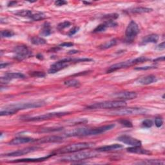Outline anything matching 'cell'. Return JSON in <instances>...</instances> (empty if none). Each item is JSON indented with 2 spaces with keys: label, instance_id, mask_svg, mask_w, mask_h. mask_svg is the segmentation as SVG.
Returning <instances> with one entry per match:
<instances>
[{
  "label": "cell",
  "instance_id": "obj_44",
  "mask_svg": "<svg viewBox=\"0 0 165 165\" xmlns=\"http://www.w3.org/2000/svg\"><path fill=\"white\" fill-rule=\"evenodd\" d=\"M157 49L158 50H164L165 49V45H164V42H163L161 43V44L159 45L157 47Z\"/></svg>",
  "mask_w": 165,
  "mask_h": 165
},
{
  "label": "cell",
  "instance_id": "obj_39",
  "mask_svg": "<svg viewBox=\"0 0 165 165\" xmlns=\"http://www.w3.org/2000/svg\"><path fill=\"white\" fill-rule=\"evenodd\" d=\"M79 30V27H74V28H72L71 30H70L68 33V35L69 36H73V35L75 34L76 33H77Z\"/></svg>",
  "mask_w": 165,
  "mask_h": 165
},
{
  "label": "cell",
  "instance_id": "obj_28",
  "mask_svg": "<svg viewBox=\"0 0 165 165\" xmlns=\"http://www.w3.org/2000/svg\"><path fill=\"white\" fill-rule=\"evenodd\" d=\"M15 14L17 16H21V17H28V18L31 19V16L33 14V13L31 10H21L16 12Z\"/></svg>",
  "mask_w": 165,
  "mask_h": 165
},
{
  "label": "cell",
  "instance_id": "obj_20",
  "mask_svg": "<svg viewBox=\"0 0 165 165\" xmlns=\"http://www.w3.org/2000/svg\"><path fill=\"white\" fill-rule=\"evenodd\" d=\"M159 36L156 34H152L145 37L141 41V45H145L148 43H156L159 40Z\"/></svg>",
  "mask_w": 165,
  "mask_h": 165
},
{
  "label": "cell",
  "instance_id": "obj_3",
  "mask_svg": "<svg viewBox=\"0 0 165 165\" xmlns=\"http://www.w3.org/2000/svg\"><path fill=\"white\" fill-rule=\"evenodd\" d=\"M94 145L93 143L89 142H83V143H74L66 146L63 148L57 150L56 152H53V154H70V153H74L76 152L81 151L82 150H85L88 148H90Z\"/></svg>",
  "mask_w": 165,
  "mask_h": 165
},
{
  "label": "cell",
  "instance_id": "obj_12",
  "mask_svg": "<svg viewBox=\"0 0 165 165\" xmlns=\"http://www.w3.org/2000/svg\"><path fill=\"white\" fill-rule=\"evenodd\" d=\"M117 140L120 142L127 144L128 145H130L132 146H141V141L138 139H135L129 135H124L117 138Z\"/></svg>",
  "mask_w": 165,
  "mask_h": 165
},
{
  "label": "cell",
  "instance_id": "obj_48",
  "mask_svg": "<svg viewBox=\"0 0 165 165\" xmlns=\"http://www.w3.org/2000/svg\"><path fill=\"white\" fill-rule=\"evenodd\" d=\"M9 63H2L1 64V68L6 67L7 65H9Z\"/></svg>",
  "mask_w": 165,
  "mask_h": 165
},
{
  "label": "cell",
  "instance_id": "obj_31",
  "mask_svg": "<svg viewBox=\"0 0 165 165\" xmlns=\"http://www.w3.org/2000/svg\"><path fill=\"white\" fill-rule=\"evenodd\" d=\"M46 17L44 13H41V12H38L36 13H33L32 16H31V19L34 21H39L44 20Z\"/></svg>",
  "mask_w": 165,
  "mask_h": 165
},
{
  "label": "cell",
  "instance_id": "obj_18",
  "mask_svg": "<svg viewBox=\"0 0 165 165\" xmlns=\"http://www.w3.org/2000/svg\"><path fill=\"white\" fill-rule=\"evenodd\" d=\"M157 81V78L154 75H148L145 76V77L141 78L138 79V82L141 85H150L152 83H154V82H156Z\"/></svg>",
  "mask_w": 165,
  "mask_h": 165
},
{
  "label": "cell",
  "instance_id": "obj_11",
  "mask_svg": "<svg viewBox=\"0 0 165 165\" xmlns=\"http://www.w3.org/2000/svg\"><path fill=\"white\" fill-rule=\"evenodd\" d=\"M45 105V103L43 101H35V102H29V103H18L15 105H9L10 107H13L17 110H25L28 108H38L40 107H43Z\"/></svg>",
  "mask_w": 165,
  "mask_h": 165
},
{
  "label": "cell",
  "instance_id": "obj_32",
  "mask_svg": "<svg viewBox=\"0 0 165 165\" xmlns=\"http://www.w3.org/2000/svg\"><path fill=\"white\" fill-rule=\"evenodd\" d=\"M138 164H164V162L161 161L160 160H146V161L140 162Z\"/></svg>",
  "mask_w": 165,
  "mask_h": 165
},
{
  "label": "cell",
  "instance_id": "obj_13",
  "mask_svg": "<svg viewBox=\"0 0 165 165\" xmlns=\"http://www.w3.org/2000/svg\"><path fill=\"white\" fill-rule=\"evenodd\" d=\"M38 149H39L38 147H28V148H24V149H21V150H16L13 152H10L8 153V154H5L4 156L6 157H17V156H24L27 154H29V153L36 151Z\"/></svg>",
  "mask_w": 165,
  "mask_h": 165
},
{
  "label": "cell",
  "instance_id": "obj_15",
  "mask_svg": "<svg viewBox=\"0 0 165 165\" xmlns=\"http://www.w3.org/2000/svg\"><path fill=\"white\" fill-rule=\"evenodd\" d=\"M34 141H36V140L34 139L28 137H18L13 139L9 143L10 145H18L21 144H26L28 143H32Z\"/></svg>",
  "mask_w": 165,
  "mask_h": 165
},
{
  "label": "cell",
  "instance_id": "obj_42",
  "mask_svg": "<svg viewBox=\"0 0 165 165\" xmlns=\"http://www.w3.org/2000/svg\"><path fill=\"white\" fill-rule=\"evenodd\" d=\"M156 68V67H138L135 68V70H149V69H152Z\"/></svg>",
  "mask_w": 165,
  "mask_h": 165
},
{
  "label": "cell",
  "instance_id": "obj_22",
  "mask_svg": "<svg viewBox=\"0 0 165 165\" xmlns=\"http://www.w3.org/2000/svg\"><path fill=\"white\" fill-rule=\"evenodd\" d=\"M123 147V146L121 145L114 144V145H111L99 147V148H97L96 150H97V151H99V152H112V151L119 150V149L122 148Z\"/></svg>",
  "mask_w": 165,
  "mask_h": 165
},
{
  "label": "cell",
  "instance_id": "obj_30",
  "mask_svg": "<svg viewBox=\"0 0 165 165\" xmlns=\"http://www.w3.org/2000/svg\"><path fill=\"white\" fill-rule=\"evenodd\" d=\"M107 28H108V26L107 25V23L105 22L104 23H102V24H100L98 26H97L95 29L93 31L94 33H99V32H102L105 31L107 30Z\"/></svg>",
  "mask_w": 165,
  "mask_h": 165
},
{
  "label": "cell",
  "instance_id": "obj_4",
  "mask_svg": "<svg viewBox=\"0 0 165 165\" xmlns=\"http://www.w3.org/2000/svg\"><path fill=\"white\" fill-rule=\"evenodd\" d=\"M126 106L127 103L125 101H123V100H116V101H108L94 103L86 107V109H115L125 107Z\"/></svg>",
  "mask_w": 165,
  "mask_h": 165
},
{
  "label": "cell",
  "instance_id": "obj_8",
  "mask_svg": "<svg viewBox=\"0 0 165 165\" xmlns=\"http://www.w3.org/2000/svg\"><path fill=\"white\" fill-rule=\"evenodd\" d=\"M14 58L18 61H22L32 56V53L30 49L26 45L16 46L13 50Z\"/></svg>",
  "mask_w": 165,
  "mask_h": 165
},
{
  "label": "cell",
  "instance_id": "obj_25",
  "mask_svg": "<svg viewBox=\"0 0 165 165\" xmlns=\"http://www.w3.org/2000/svg\"><path fill=\"white\" fill-rule=\"evenodd\" d=\"M19 110H17V109L11 107L10 106H9L8 107L5 108V109H3L1 110V112H0V116H10V115H14L16 114Z\"/></svg>",
  "mask_w": 165,
  "mask_h": 165
},
{
  "label": "cell",
  "instance_id": "obj_6",
  "mask_svg": "<svg viewBox=\"0 0 165 165\" xmlns=\"http://www.w3.org/2000/svg\"><path fill=\"white\" fill-rule=\"evenodd\" d=\"M148 60H150L149 58L146 57H144V56H141V57H139L138 58L134 59V60H128L126 61L120 62L119 63H116V64H113V65L110 66V68L107 70V72H108V73L113 72L114 71H116V70H119V69L124 68H127V67L134 65V64L143 63V62H145V61H148Z\"/></svg>",
  "mask_w": 165,
  "mask_h": 165
},
{
  "label": "cell",
  "instance_id": "obj_45",
  "mask_svg": "<svg viewBox=\"0 0 165 165\" xmlns=\"http://www.w3.org/2000/svg\"><path fill=\"white\" fill-rule=\"evenodd\" d=\"M164 56H162V57H158V58H157V59H156V60H154V61L155 62H156V61H164Z\"/></svg>",
  "mask_w": 165,
  "mask_h": 165
},
{
  "label": "cell",
  "instance_id": "obj_33",
  "mask_svg": "<svg viewBox=\"0 0 165 165\" xmlns=\"http://www.w3.org/2000/svg\"><path fill=\"white\" fill-rule=\"evenodd\" d=\"M14 32L10 30H5L1 32L2 38H11L14 36Z\"/></svg>",
  "mask_w": 165,
  "mask_h": 165
},
{
  "label": "cell",
  "instance_id": "obj_46",
  "mask_svg": "<svg viewBox=\"0 0 165 165\" xmlns=\"http://www.w3.org/2000/svg\"><path fill=\"white\" fill-rule=\"evenodd\" d=\"M17 3L16 2H11L8 4V7H12V6L16 5V4Z\"/></svg>",
  "mask_w": 165,
  "mask_h": 165
},
{
  "label": "cell",
  "instance_id": "obj_21",
  "mask_svg": "<svg viewBox=\"0 0 165 165\" xmlns=\"http://www.w3.org/2000/svg\"><path fill=\"white\" fill-rule=\"evenodd\" d=\"M63 139L62 137L56 136V135H52V136H46L38 140L39 143H58L61 142Z\"/></svg>",
  "mask_w": 165,
  "mask_h": 165
},
{
  "label": "cell",
  "instance_id": "obj_36",
  "mask_svg": "<svg viewBox=\"0 0 165 165\" xmlns=\"http://www.w3.org/2000/svg\"><path fill=\"white\" fill-rule=\"evenodd\" d=\"M118 17H119L118 14L114 13V14H108V15H105L103 17L104 19L107 20V21H114Z\"/></svg>",
  "mask_w": 165,
  "mask_h": 165
},
{
  "label": "cell",
  "instance_id": "obj_9",
  "mask_svg": "<svg viewBox=\"0 0 165 165\" xmlns=\"http://www.w3.org/2000/svg\"><path fill=\"white\" fill-rule=\"evenodd\" d=\"M139 33V28L136 22L132 20L127 27L125 36L127 41H132Z\"/></svg>",
  "mask_w": 165,
  "mask_h": 165
},
{
  "label": "cell",
  "instance_id": "obj_49",
  "mask_svg": "<svg viewBox=\"0 0 165 165\" xmlns=\"http://www.w3.org/2000/svg\"><path fill=\"white\" fill-rule=\"evenodd\" d=\"M37 58H38L39 60H43V57L41 54H38L37 56Z\"/></svg>",
  "mask_w": 165,
  "mask_h": 165
},
{
  "label": "cell",
  "instance_id": "obj_23",
  "mask_svg": "<svg viewBox=\"0 0 165 165\" xmlns=\"http://www.w3.org/2000/svg\"><path fill=\"white\" fill-rule=\"evenodd\" d=\"M152 11V9L147 8V7H135L132 9H130L127 12L129 13H132V14H142V13H148Z\"/></svg>",
  "mask_w": 165,
  "mask_h": 165
},
{
  "label": "cell",
  "instance_id": "obj_14",
  "mask_svg": "<svg viewBox=\"0 0 165 165\" xmlns=\"http://www.w3.org/2000/svg\"><path fill=\"white\" fill-rule=\"evenodd\" d=\"M114 97L117 99H119L121 100H131L136 98L138 96V94L135 92H129V91H124L116 93L114 94Z\"/></svg>",
  "mask_w": 165,
  "mask_h": 165
},
{
  "label": "cell",
  "instance_id": "obj_43",
  "mask_svg": "<svg viewBox=\"0 0 165 165\" xmlns=\"http://www.w3.org/2000/svg\"><path fill=\"white\" fill-rule=\"evenodd\" d=\"M74 43H63L61 44L60 45V46L61 47H71L72 46H74Z\"/></svg>",
  "mask_w": 165,
  "mask_h": 165
},
{
  "label": "cell",
  "instance_id": "obj_47",
  "mask_svg": "<svg viewBox=\"0 0 165 165\" xmlns=\"http://www.w3.org/2000/svg\"><path fill=\"white\" fill-rule=\"evenodd\" d=\"M78 52V50H71V51H69L68 54H77V53Z\"/></svg>",
  "mask_w": 165,
  "mask_h": 165
},
{
  "label": "cell",
  "instance_id": "obj_41",
  "mask_svg": "<svg viewBox=\"0 0 165 165\" xmlns=\"http://www.w3.org/2000/svg\"><path fill=\"white\" fill-rule=\"evenodd\" d=\"M54 4L55 5L58 6V7H60V6H63L67 4V2L64 1V0H57V1L55 2Z\"/></svg>",
  "mask_w": 165,
  "mask_h": 165
},
{
  "label": "cell",
  "instance_id": "obj_35",
  "mask_svg": "<svg viewBox=\"0 0 165 165\" xmlns=\"http://www.w3.org/2000/svg\"><path fill=\"white\" fill-rule=\"evenodd\" d=\"M70 25H71V23L68 21H63L62 23H60V24L57 25V28L60 31H61V30H63V29H64V28H68V27L70 26Z\"/></svg>",
  "mask_w": 165,
  "mask_h": 165
},
{
  "label": "cell",
  "instance_id": "obj_29",
  "mask_svg": "<svg viewBox=\"0 0 165 165\" xmlns=\"http://www.w3.org/2000/svg\"><path fill=\"white\" fill-rule=\"evenodd\" d=\"M31 42L35 45H41L46 44V41L41 37H32L31 38Z\"/></svg>",
  "mask_w": 165,
  "mask_h": 165
},
{
  "label": "cell",
  "instance_id": "obj_16",
  "mask_svg": "<svg viewBox=\"0 0 165 165\" xmlns=\"http://www.w3.org/2000/svg\"><path fill=\"white\" fill-rule=\"evenodd\" d=\"M25 76L24 74L20 72H7L5 73L4 77L2 78V81H9L12 79H24Z\"/></svg>",
  "mask_w": 165,
  "mask_h": 165
},
{
  "label": "cell",
  "instance_id": "obj_17",
  "mask_svg": "<svg viewBox=\"0 0 165 165\" xmlns=\"http://www.w3.org/2000/svg\"><path fill=\"white\" fill-rule=\"evenodd\" d=\"M127 151L129 153H133V154H143V155H150L152 153L148 150L143 148L141 146H132L127 148Z\"/></svg>",
  "mask_w": 165,
  "mask_h": 165
},
{
  "label": "cell",
  "instance_id": "obj_24",
  "mask_svg": "<svg viewBox=\"0 0 165 165\" xmlns=\"http://www.w3.org/2000/svg\"><path fill=\"white\" fill-rule=\"evenodd\" d=\"M52 33V29L50 25L48 22H46L43 25L42 28H41L40 34L43 36H49Z\"/></svg>",
  "mask_w": 165,
  "mask_h": 165
},
{
  "label": "cell",
  "instance_id": "obj_5",
  "mask_svg": "<svg viewBox=\"0 0 165 165\" xmlns=\"http://www.w3.org/2000/svg\"><path fill=\"white\" fill-rule=\"evenodd\" d=\"M96 156H97V154L94 151H79L72 153V155L62 157L61 159V161L63 162L79 161L95 157Z\"/></svg>",
  "mask_w": 165,
  "mask_h": 165
},
{
  "label": "cell",
  "instance_id": "obj_50",
  "mask_svg": "<svg viewBox=\"0 0 165 165\" xmlns=\"http://www.w3.org/2000/svg\"><path fill=\"white\" fill-rule=\"evenodd\" d=\"M85 4H87V5H88V4H90L91 3H90V2H83Z\"/></svg>",
  "mask_w": 165,
  "mask_h": 165
},
{
  "label": "cell",
  "instance_id": "obj_19",
  "mask_svg": "<svg viewBox=\"0 0 165 165\" xmlns=\"http://www.w3.org/2000/svg\"><path fill=\"white\" fill-rule=\"evenodd\" d=\"M52 156H54L53 154V153L52 154L47 156L44 157H40V158H32V159H21V160H17L13 161H11V163H36V162H41L46 160L47 159H49V157H52Z\"/></svg>",
  "mask_w": 165,
  "mask_h": 165
},
{
  "label": "cell",
  "instance_id": "obj_7",
  "mask_svg": "<svg viewBox=\"0 0 165 165\" xmlns=\"http://www.w3.org/2000/svg\"><path fill=\"white\" fill-rule=\"evenodd\" d=\"M146 108H128L123 107L117 110H115L110 112V114L113 116H130V115H143L147 112Z\"/></svg>",
  "mask_w": 165,
  "mask_h": 165
},
{
  "label": "cell",
  "instance_id": "obj_1",
  "mask_svg": "<svg viewBox=\"0 0 165 165\" xmlns=\"http://www.w3.org/2000/svg\"><path fill=\"white\" fill-rule=\"evenodd\" d=\"M114 124H110V125L92 128H80L74 129L72 131L67 132L66 135L67 137H85L90 136V135H95L110 130L111 129L114 128Z\"/></svg>",
  "mask_w": 165,
  "mask_h": 165
},
{
  "label": "cell",
  "instance_id": "obj_27",
  "mask_svg": "<svg viewBox=\"0 0 165 165\" xmlns=\"http://www.w3.org/2000/svg\"><path fill=\"white\" fill-rule=\"evenodd\" d=\"M64 84L68 87H75L78 88L79 87L81 84L80 82L77 79H69L64 82Z\"/></svg>",
  "mask_w": 165,
  "mask_h": 165
},
{
  "label": "cell",
  "instance_id": "obj_34",
  "mask_svg": "<svg viewBox=\"0 0 165 165\" xmlns=\"http://www.w3.org/2000/svg\"><path fill=\"white\" fill-rule=\"evenodd\" d=\"M119 123L121 124V125H122L123 126L125 127H128V128L133 127L132 123L128 119H121L119 121Z\"/></svg>",
  "mask_w": 165,
  "mask_h": 165
},
{
  "label": "cell",
  "instance_id": "obj_26",
  "mask_svg": "<svg viewBox=\"0 0 165 165\" xmlns=\"http://www.w3.org/2000/svg\"><path fill=\"white\" fill-rule=\"evenodd\" d=\"M117 44V40L116 39H112L108 41H107V42L102 44L99 46V48L101 50H105V49H108L111 48L114 46H115Z\"/></svg>",
  "mask_w": 165,
  "mask_h": 165
},
{
  "label": "cell",
  "instance_id": "obj_40",
  "mask_svg": "<svg viewBox=\"0 0 165 165\" xmlns=\"http://www.w3.org/2000/svg\"><path fill=\"white\" fill-rule=\"evenodd\" d=\"M163 124V121L161 117H156L155 119V125L157 127H161Z\"/></svg>",
  "mask_w": 165,
  "mask_h": 165
},
{
  "label": "cell",
  "instance_id": "obj_38",
  "mask_svg": "<svg viewBox=\"0 0 165 165\" xmlns=\"http://www.w3.org/2000/svg\"><path fill=\"white\" fill-rule=\"evenodd\" d=\"M153 125V122L151 119H145L142 122V126L145 128H150Z\"/></svg>",
  "mask_w": 165,
  "mask_h": 165
},
{
  "label": "cell",
  "instance_id": "obj_2",
  "mask_svg": "<svg viewBox=\"0 0 165 165\" xmlns=\"http://www.w3.org/2000/svg\"><path fill=\"white\" fill-rule=\"evenodd\" d=\"M90 61H92V60L89 58H78V59L65 58L63 59V60L58 61L56 63L52 64L48 72L49 74H55L59 71H60V70L68 67L70 64H71L72 63Z\"/></svg>",
  "mask_w": 165,
  "mask_h": 165
},
{
  "label": "cell",
  "instance_id": "obj_37",
  "mask_svg": "<svg viewBox=\"0 0 165 165\" xmlns=\"http://www.w3.org/2000/svg\"><path fill=\"white\" fill-rule=\"evenodd\" d=\"M30 75L32 77L35 78H44L46 75V74L43 72H39V71H35V72H31L30 73Z\"/></svg>",
  "mask_w": 165,
  "mask_h": 165
},
{
  "label": "cell",
  "instance_id": "obj_10",
  "mask_svg": "<svg viewBox=\"0 0 165 165\" xmlns=\"http://www.w3.org/2000/svg\"><path fill=\"white\" fill-rule=\"evenodd\" d=\"M69 112H53V113H48L45 114L43 115L38 116L36 117H30V118H27L25 119L27 121H44L46 119H50L53 117H61L69 114Z\"/></svg>",
  "mask_w": 165,
  "mask_h": 165
}]
</instances>
